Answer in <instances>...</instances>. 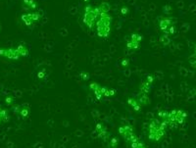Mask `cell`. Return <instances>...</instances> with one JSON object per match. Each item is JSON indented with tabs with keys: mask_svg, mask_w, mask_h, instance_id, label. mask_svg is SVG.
<instances>
[{
	"mask_svg": "<svg viewBox=\"0 0 196 148\" xmlns=\"http://www.w3.org/2000/svg\"><path fill=\"white\" fill-rule=\"evenodd\" d=\"M112 16L109 13H100L97 21H96V31L97 36L102 38H106L109 36L112 26Z\"/></svg>",
	"mask_w": 196,
	"mask_h": 148,
	"instance_id": "3957f363",
	"label": "cell"
},
{
	"mask_svg": "<svg viewBox=\"0 0 196 148\" xmlns=\"http://www.w3.org/2000/svg\"><path fill=\"white\" fill-rule=\"evenodd\" d=\"M122 64H123L124 66H127V65H128V61H127V60H124V61L122 62Z\"/></svg>",
	"mask_w": 196,
	"mask_h": 148,
	"instance_id": "4316f807",
	"label": "cell"
},
{
	"mask_svg": "<svg viewBox=\"0 0 196 148\" xmlns=\"http://www.w3.org/2000/svg\"><path fill=\"white\" fill-rule=\"evenodd\" d=\"M160 42H162L164 45H168L170 42H171V39L168 34H163L162 36L160 37Z\"/></svg>",
	"mask_w": 196,
	"mask_h": 148,
	"instance_id": "44dd1931",
	"label": "cell"
},
{
	"mask_svg": "<svg viewBox=\"0 0 196 148\" xmlns=\"http://www.w3.org/2000/svg\"><path fill=\"white\" fill-rule=\"evenodd\" d=\"M37 77H38L39 79H41L42 77H44V72H43V71L39 72V73H38V75H37Z\"/></svg>",
	"mask_w": 196,
	"mask_h": 148,
	"instance_id": "484cf974",
	"label": "cell"
},
{
	"mask_svg": "<svg viewBox=\"0 0 196 148\" xmlns=\"http://www.w3.org/2000/svg\"><path fill=\"white\" fill-rule=\"evenodd\" d=\"M23 5L27 10H36L38 7L36 0H23Z\"/></svg>",
	"mask_w": 196,
	"mask_h": 148,
	"instance_id": "e0dca14e",
	"label": "cell"
},
{
	"mask_svg": "<svg viewBox=\"0 0 196 148\" xmlns=\"http://www.w3.org/2000/svg\"><path fill=\"white\" fill-rule=\"evenodd\" d=\"M95 132L96 134H97L98 138L101 139L102 141L104 142V143H107V141L109 140V139L111 138V132L108 130L107 127L105 126L104 124L102 123H98L96 124L95 126Z\"/></svg>",
	"mask_w": 196,
	"mask_h": 148,
	"instance_id": "30bf717a",
	"label": "cell"
},
{
	"mask_svg": "<svg viewBox=\"0 0 196 148\" xmlns=\"http://www.w3.org/2000/svg\"><path fill=\"white\" fill-rule=\"evenodd\" d=\"M158 25L159 28L164 34L172 36L175 31V20L170 17H161L158 18Z\"/></svg>",
	"mask_w": 196,
	"mask_h": 148,
	"instance_id": "8992f818",
	"label": "cell"
},
{
	"mask_svg": "<svg viewBox=\"0 0 196 148\" xmlns=\"http://www.w3.org/2000/svg\"><path fill=\"white\" fill-rule=\"evenodd\" d=\"M17 47L19 49L20 55H21V58L27 57L29 55V48L27 47V45L24 44V43H20L19 45H17Z\"/></svg>",
	"mask_w": 196,
	"mask_h": 148,
	"instance_id": "d6986e66",
	"label": "cell"
},
{
	"mask_svg": "<svg viewBox=\"0 0 196 148\" xmlns=\"http://www.w3.org/2000/svg\"><path fill=\"white\" fill-rule=\"evenodd\" d=\"M13 112L19 117L23 119L28 118L31 114V107L28 104H23V105H13Z\"/></svg>",
	"mask_w": 196,
	"mask_h": 148,
	"instance_id": "4fadbf2b",
	"label": "cell"
},
{
	"mask_svg": "<svg viewBox=\"0 0 196 148\" xmlns=\"http://www.w3.org/2000/svg\"><path fill=\"white\" fill-rule=\"evenodd\" d=\"M88 88L90 90L92 91V93L94 94L95 98L97 100H102L103 97H112L115 96L117 91L113 88H109L107 86L99 85L98 83L92 82L89 83Z\"/></svg>",
	"mask_w": 196,
	"mask_h": 148,
	"instance_id": "5b68a950",
	"label": "cell"
},
{
	"mask_svg": "<svg viewBox=\"0 0 196 148\" xmlns=\"http://www.w3.org/2000/svg\"><path fill=\"white\" fill-rule=\"evenodd\" d=\"M118 132L120 133V135H121L128 144L137 137L136 133L134 132V129L130 125H123V126L119 127Z\"/></svg>",
	"mask_w": 196,
	"mask_h": 148,
	"instance_id": "52a82bcc",
	"label": "cell"
},
{
	"mask_svg": "<svg viewBox=\"0 0 196 148\" xmlns=\"http://www.w3.org/2000/svg\"><path fill=\"white\" fill-rule=\"evenodd\" d=\"M0 31H1V28H0Z\"/></svg>",
	"mask_w": 196,
	"mask_h": 148,
	"instance_id": "83f0119b",
	"label": "cell"
},
{
	"mask_svg": "<svg viewBox=\"0 0 196 148\" xmlns=\"http://www.w3.org/2000/svg\"><path fill=\"white\" fill-rule=\"evenodd\" d=\"M107 148H118L119 146V138L115 136H111V138L106 143Z\"/></svg>",
	"mask_w": 196,
	"mask_h": 148,
	"instance_id": "ac0fdd59",
	"label": "cell"
},
{
	"mask_svg": "<svg viewBox=\"0 0 196 148\" xmlns=\"http://www.w3.org/2000/svg\"><path fill=\"white\" fill-rule=\"evenodd\" d=\"M99 10H100V13H109V11L111 9L110 4L108 2H102V3L98 6Z\"/></svg>",
	"mask_w": 196,
	"mask_h": 148,
	"instance_id": "ffe728a7",
	"label": "cell"
},
{
	"mask_svg": "<svg viewBox=\"0 0 196 148\" xmlns=\"http://www.w3.org/2000/svg\"><path fill=\"white\" fill-rule=\"evenodd\" d=\"M5 102H6V104H8V105L13 106L14 103H15V99H14V97L12 96H7L5 98Z\"/></svg>",
	"mask_w": 196,
	"mask_h": 148,
	"instance_id": "603a6c76",
	"label": "cell"
},
{
	"mask_svg": "<svg viewBox=\"0 0 196 148\" xmlns=\"http://www.w3.org/2000/svg\"><path fill=\"white\" fill-rule=\"evenodd\" d=\"M0 56L13 61H17L21 58L17 46L16 47H1L0 48Z\"/></svg>",
	"mask_w": 196,
	"mask_h": 148,
	"instance_id": "ba28073f",
	"label": "cell"
},
{
	"mask_svg": "<svg viewBox=\"0 0 196 148\" xmlns=\"http://www.w3.org/2000/svg\"><path fill=\"white\" fill-rule=\"evenodd\" d=\"M153 83H154V77L149 75V76L145 78L144 80H142V82L140 83V85L138 86V92H137V93L149 95V93H150L151 91V88L152 85H153Z\"/></svg>",
	"mask_w": 196,
	"mask_h": 148,
	"instance_id": "8fae6325",
	"label": "cell"
},
{
	"mask_svg": "<svg viewBox=\"0 0 196 148\" xmlns=\"http://www.w3.org/2000/svg\"><path fill=\"white\" fill-rule=\"evenodd\" d=\"M127 102H128V106H130L131 109H133L135 112H139L140 110L142 109L141 105L139 104V102L137 101V99H136L135 97H130V98L128 99Z\"/></svg>",
	"mask_w": 196,
	"mask_h": 148,
	"instance_id": "5bb4252c",
	"label": "cell"
},
{
	"mask_svg": "<svg viewBox=\"0 0 196 148\" xmlns=\"http://www.w3.org/2000/svg\"><path fill=\"white\" fill-rule=\"evenodd\" d=\"M80 76H81V80H89L90 75H89V73H88V72L83 71V72H81V74H80Z\"/></svg>",
	"mask_w": 196,
	"mask_h": 148,
	"instance_id": "7402d4cb",
	"label": "cell"
},
{
	"mask_svg": "<svg viewBox=\"0 0 196 148\" xmlns=\"http://www.w3.org/2000/svg\"><path fill=\"white\" fill-rule=\"evenodd\" d=\"M163 12L165 14H171L172 13V7L170 5H165L163 7Z\"/></svg>",
	"mask_w": 196,
	"mask_h": 148,
	"instance_id": "cb8c5ba5",
	"label": "cell"
},
{
	"mask_svg": "<svg viewBox=\"0 0 196 148\" xmlns=\"http://www.w3.org/2000/svg\"><path fill=\"white\" fill-rule=\"evenodd\" d=\"M135 98L139 102L140 105H141L142 108L150 104V98H149V95H147V94H138L137 93Z\"/></svg>",
	"mask_w": 196,
	"mask_h": 148,
	"instance_id": "9a60e30c",
	"label": "cell"
},
{
	"mask_svg": "<svg viewBox=\"0 0 196 148\" xmlns=\"http://www.w3.org/2000/svg\"><path fill=\"white\" fill-rule=\"evenodd\" d=\"M167 130H168V127L166 126V124L160 121L158 118L151 119L147 125V132H146L147 137L149 140L158 142L166 135Z\"/></svg>",
	"mask_w": 196,
	"mask_h": 148,
	"instance_id": "7a4b0ae2",
	"label": "cell"
},
{
	"mask_svg": "<svg viewBox=\"0 0 196 148\" xmlns=\"http://www.w3.org/2000/svg\"><path fill=\"white\" fill-rule=\"evenodd\" d=\"M121 13L124 14V15H125V14L128 13V9L127 7H123L122 9H121Z\"/></svg>",
	"mask_w": 196,
	"mask_h": 148,
	"instance_id": "d4e9b609",
	"label": "cell"
},
{
	"mask_svg": "<svg viewBox=\"0 0 196 148\" xmlns=\"http://www.w3.org/2000/svg\"><path fill=\"white\" fill-rule=\"evenodd\" d=\"M187 112L182 109H172L171 111L161 110L158 112V119L166 124L168 127H177L185 123Z\"/></svg>",
	"mask_w": 196,
	"mask_h": 148,
	"instance_id": "6da1fadb",
	"label": "cell"
},
{
	"mask_svg": "<svg viewBox=\"0 0 196 148\" xmlns=\"http://www.w3.org/2000/svg\"><path fill=\"white\" fill-rule=\"evenodd\" d=\"M9 120H10V116L8 114V111L0 105V125L8 123Z\"/></svg>",
	"mask_w": 196,
	"mask_h": 148,
	"instance_id": "2e32d148",
	"label": "cell"
},
{
	"mask_svg": "<svg viewBox=\"0 0 196 148\" xmlns=\"http://www.w3.org/2000/svg\"><path fill=\"white\" fill-rule=\"evenodd\" d=\"M100 15V10L98 6H93L91 4H87L84 7L83 13V23L87 28L92 30L96 24L98 17Z\"/></svg>",
	"mask_w": 196,
	"mask_h": 148,
	"instance_id": "277c9868",
	"label": "cell"
},
{
	"mask_svg": "<svg viewBox=\"0 0 196 148\" xmlns=\"http://www.w3.org/2000/svg\"><path fill=\"white\" fill-rule=\"evenodd\" d=\"M42 15L39 12H31V13H25L21 16V20L27 27H31L36 23H37L41 19Z\"/></svg>",
	"mask_w": 196,
	"mask_h": 148,
	"instance_id": "9c48e42d",
	"label": "cell"
},
{
	"mask_svg": "<svg viewBox=\"0 0 196 148\" xmlns=\"http://www.w3.org/2000/svg\"><path fill=\"white\" fill-rule=\"evenodd\" d=\"M142 41V36L139 33H133L130 34V39L127 42V48L130 50H137L140 48V44Z\"/></svg>",
	"mask_w": 196,
	"mask_h": 148,
	"instance_id": "7c38bea8",
	"label": "cell"
}]
</instances>
